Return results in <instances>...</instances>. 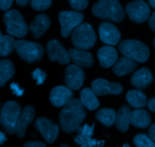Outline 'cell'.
I'll return each mask as SVG.
<instances>
[{
	"instance_id": "6da1fadb",
	"label": "cell",
	"mask_w": 155,
	"mask_h": 147,
	"mask_svg": "<svg viewBox=\"0 0 155 147\" xmlns=\"http://www.w3.org/2000/svg\"><path fill=\"white\" fill-rule=\"evenodd\" d=\"M86 116V113L78 99H72L64 106L59 114V123L66 133L77 131Z\"/></svg>"
},
{
	"instance_id": "7a4b0ae2",
	"label": "cell",
	"mask_w": 155,
	"mask_h": 147,
	"mask_svg": "<svg viewBox=\"0 0 155 147\" xmlns=\"http://www.w3.org/2000/svg\"><path fill=\"white\" fill-rule=\"evenodd\" d=\"M92 11L95 17L113 22H120L125 18V11L117 0L97 2L92 7Z\"/></svg>"
},
{
	"instance_id": "3957f363",
	"label": "cell",
	"mask_w": 155,
	"mask_h": 147,
	"mask_svg": "<svg viewBox=\"0 0 155 147\" xmlns=\"http://www.w3.org/2000/svg\"><path fill=\"white\" fill-rule=\"evenodd\" d=\"M119 50L125 57L139 63H145L149 57V48L143 42L136 39H127L120 42Z\"/></svg>"
},
{
	"instance_id": "277c9868",
	"label": "cell",
	"mask_w": 155,
	"mask_h": 147,
	"mask_svg": "<svg viewBox=\"0 0 155 147\" xmlns=\"http://www.w3.org/2000/svg\"><path fill=\"white\" fill-rule=\"evenodd\" d=\"M3 21L8 34L18 38L24 37L28 33L29 27L21 14L16 9L5 11Z\"/></svg>"
},
{
	"instance_id": "5b68a950",
	"label": "cell",
	"mask_w": 155,
	"mask_h": 147,
	"mask_svg": "<svg viewBox=\"0 0 155 147\" xmlns=\"http://www.w3.org/2000/svg\"><path fill=\"white\" fill-rule=\"evenodd\" d=\"M21 113V107L16 101H8L2 107L0 112V125L7 134H12L15 133Z\"/></svg>"
},
{
	"instance_id": "8992f818",
	"label": "cell",
	"mask_w": 155,
	"mask_h": 147,
	"mask_svg": "<svg viewBox=\"0 0 155 147\" xmlns=\"http://www.w3.org/2000/svg\"><path fill=\"white\" fill-rule=\"evenodd\" d=\"M71 40L76 48L85 51L94 46L96 42V36L92 26L83 23L73 31Z\"/></svg>"
},
{
	"instance_id": "52a82bcc",
	"label": "cell",
	"mask_w": 155,
	"mask_h": 147,
	"mask_svg": "<svg viewBox=\"0 0 155 147\" xmlns=\"http://www.w3.org/2000/svg\"><path fill=\"white\" fill-rule=\"evenodd\" d=\"M15 49L22 60L30 63L39 61L44 54V48L40 44L23 39L16 41Z\"/></svg>"
},
{
	"instance_id": "ba28073f",
	"label": "cell",
	"mask_w": 155,
	"mask_h": 147,
	"mask_svg": "<svg viewBox=\"0 0 155 147\" xmlns=\"http://www.w3.org/2000/svg\"><path fill=\"white\" fill-rule=\"evenodd\" d=\"M84 16L78 11H64L59 13L58 20L61 24V34L66 38L71 34L72 30L81 25Z\"/></svg>"
},
{
	"instance_id": "9c48e42d",
	"label": "cell",
	"mask_w": 155,
	"mask_h": 147,
	"mask_svg": "<svg viewBox=\"0 0 155 147\" xmlns=\"http://www.w3.org/2000/svg\"><path fill=\"white\" fill-rule=\"evenodd\" d=\"M125 9L130 19L137 24H142L150 18L151 10L144 1L131 2L127 5Z\"/></svg>"
},
{
	"instance_id": "30bf717a",
	"label": "cell",
	"mask_w": 155,
	"mask_h": 147,
	"mask_svg": "<svg viewBox=\"0 0 155 147\" xmlns=\"http://www.w3.org/2000/svg\"><path fill=\"white\" fill-rule=\"evenodd\" d=\"M95 128V123L92 125L88 124L80 127L77 131V135L74 137V141L80 147H101L104 141H97L92 137Z\"/></svg>"
},
{
	"instance_id": "8fae6325",
	"label": "cell",
	"mask_w": 155,
	"mask_h": 147,
	"mask_svg": "<svg viewBox=\"0 0 155 147\" xmlns=\"http://www.w3.org/2000/svg\"><path fill=\"white\" fill-rule=\"evenodd\" d=\"M47 52L51 62L58 61L60 64H68L71 62L69 51L57 39H51L47 43Z\"/></svg>"
},
{
	"instance_id": "7c38bea8",
	"label": "cell",
	"mask_w": 155,
	"mask_h": 147,
	"mask_svg": "<svg viewBox=\"0 0 155 147\" xmlns=\"http://www.w3.org/2000/svg\"><path fill=\"white\" fill-rule=\"evenodd\" d=\"M35 128L42 134V137L48 143H52L57 139L59 127L50 119L45 117L38 118L34 124Z\"/></svg>"
},
{
	"instance_id": "4fadbf2b",
	"label": "cell",
	"mask_w": 155,
	"mask_h": 147,
	"mask_svg": "<svg viewBox=\"0 0 155 147\" xmlns=\"http://www.w3.org/2000/svg\"><path fill=\"white\" fill-rule=\"evenodd\" d=\"M92 90L95 96L106 94H120L123 92V87L117 82H110L104 78H97L92 83Z\"/></svg>"
},
{
	"instance_id": "5bb4252c",
	"label": "cell",
	"mask_w": 155,
	"mask_h": 147,
	"mask_svg": "<svg viewBox=\"0 0 155 147\" xmlns=\"http://www.w3.org/2000/svg\"><path fill=\"white\" fill-rule=\"evenodd\" d=\"M85 80V73L82 68L77 65H69L65 70L64 81L68 88L78 90L83 85Z\"/></svg>"
},
{
	"instance_id": "9a60e30c",
	"label": "cell",
	"mask_w": 155,
	"mask_h": 147,
	"mask_svg": "<svg viewBox=\"0 0 155 147\" xmlns=\"http://www.w3.org/2000/svg\"><path fill=\"white\" fill-rule=\"evenodd\" d=\"M98 33L101 42L108 45H117L120 40V32L114 24L110 23H101L99 26Z\"/></svg>"
},
{
	"instance_id": "2e32d148",
	"label": "cell",
	"mask_w": 155,
	"mask_h": 147,
	"mask_svg": "<svg viewBox=\"0 0 155 147\" xmlns=\"http://www.w3.org/2000/svg\"><path fill=\"white\" fill-rule=\"evenodd\" d=\"M50 101L55 107H64L73 99L72 91L65 86H57L50 92Z\"/></svg>"
},
{
	"instance_id": "e0dca14e",
	"label": "cell",
	"mask_w": 155,
	"mask_h": 147,
	"mask_svg": "<svg viewBox=\"0 0 155 147\" xmlns=\"http://www.w3.org/2000/svg\"><path fill=\"white\" fill-rule=\"evenodd\" d=\"M35 116V110L32 106H27L21 111L17 122L15 133L20 138H23L25 135L26 130L28 125L33 121Z\"/></svg>"
},
{
	"instance_id": "ac0fdd59",
	"label": "cell",
	"mask_w": 155,
	"mask_h": 147,
	"mask_svg": "<svg viewBox=\"0 0 155 147\" xmlns=\"http://www.w3.org/2000/svg\"><path fill=\"white\" fill-rule=\"evenodd\" d=\"M51 25V20L45 14H39L36 15L35 20L31 22L30 26L32 36L38 39L43 36Z\"/></svg>"
},
{
	"instance_id": "d6986e66",
	"label": "cell",
	"mask_w": 155,
	"mask_h": 147,
	"mask_svg": "<svg viewBox=\"0 0 155 147\" xmlns=\"http://www.w3.org/2000/svg\"><path fill=\"white\" fill-rule=\"evenodd\" d=\"M98 58L101 66L108 68L114 66L118 58V52L117 49L110 45H105L98 51Z\"/></svg>"
},
{
	"instance_id": "ffe728a7",
	"label": "cell",
	"mask_w": 155,
	"mask_h": 147,
	"mask_svg": "<svg viewBox=\"0 0 155 147\" xmlns=\"http://www.w3.org/2000/svg\"><path fill=\"white\" fill-rule=\"evenodd\" d=\"M154 81V77L148 68L144 67L133 73L131 84L138 89H144L150 85Z\"/></svg>"
},
{
	"instance_id": "44dd1931",
	"label": "cell",
	"mask_w": 155,
	"mask_h": 147,
	"mask_svg": "<svg viewBox=\"0 0 155 147\" xmlns=\"http://www.w3.org/2000/svg\"><path fill=\"white\" fill-rule=\"evenodd\" d=\"M69 54L73 61L80 67L89 68L93 64V57L88 51L71 48L69 50Z\"/></svg>"
},
{
	"instance_id": "7402d4cb",
	"label": "cell",
	"mask_w": 155,
	"mask_h": 147,
	"mask_svg": "<svg viewBox=\"0 0 155 147\" xmlns=\"http://www.w3.org/2000/svg\"><path fill=\"white\" fill-rule=\"evenodd\" d=\"M132 112L130 107L127 105H123L119 109L117 114L116 127L121 132L128 131L130 124L131 123Z\"/></svg>"
},
{
	"instance_id": "603a6c76",
	"label": "cell",
	"mask_w": 155,
	"mask_h": 147,
	"mask_svg": "<svg viewBox=\"0 0 155 147\" xmlns=\"http://www.w3.org/2000/svg\"><path fill=\"white\" fill-rule=\"evenodd\" d=\"M137 67L136 62L127 58L121 57L113 66L112 71L117 76H124L134 71Z\"/></svg>"
},
{
	"instance_id": "cb8c5ba5",
	"label": "cell",
	"mask_w": 155,
	"mask_h": 147,
	"mask_svg": "<svg viewBox=\"0 0 155 147\" xmlns=\"http://www.w3.org/2000/svg\"><path fill=\"white\" fill-rule=\"evenodd\" d=\"M151 116L146 110L139 109L132 113L131 124L136 128H148L151 124Z\"/></svg>"
},
{
	"instance_id": "d4e9b609",
	"label": "cell",
	"mask_w": 155,
	"mask_h": 147,
	"mask_svg": "<svg viewBox=\"0 0 155 147\" xmlns=\"http://www.w3.org/2000/svg\"><path fill=\"white\" fill-rule=\"evenodd\" d=\"M126 98L130 106L138 110L145 107L148 104L146 96L140 90L129 91L127 92Z\"/></svg>"
},
{
	"instance_id": "484cf974",
	"label": "cell",
	"mask_w": 155,
	"mask_h": 147,
	"mask_svg": "<svg viewBox=\"0 0 155 147\" xmlns=\"http://www.w3.org/2000/svg\"><path fill=\"white\" fill-rule=\"evenodd\" d=\"M80 102L83 107L89 110H95L99 107V102L92 89L89 88L83 89L80 92Z\"/></svg>"
},
{
	"instance_id": "4316f807",
	"label": "cell",
	"mask_w": 155,
	"mask_h": 147,
	"mask_svg": "<svg viewBox=\"0 0 155 147\" xmlns=\"http://www.w3.org/2000/svg\"><path fill=\"white\" fill-rule=\"evenodd\" d=\"M15 74V66L11 60H0V87H2Z\"/></svg>"
},
{
	"instance_id": "83f0119b",
	"label": "cell",
	"mask_w": 155,
	"mask_h": 147,
	"mask_svg": "<svg viewBox=\"0 0 155 147\" xmlns=\"http://www.w3.org/2000/svg\"><path fill=\"white\" fill-rule=\"evenodd\" d=\"M117 114V113L113 109L104 108L97 112L95 118L106 127H111L116 122Z\"/></svg>"
},
{
	"instance_id": "f1b7e54d",
	"label": "cell",
	"mask_w": 155,
	"mask_h": 147,
	"mask_svg": "<svg viewBox=\"0 0 155 147\" xmlns=\"http://www.w3.org/2000/svg\"><path fill=\"white\" fill-rule=\"evenodd\" d=\"M16 41L9 35H3L0 31V56H8L15 49Z\"/></svg>"
},
{
	"instance_id": "f546056e",
	"label": "cell",
	"mask_w": 155,
	"mask_h": 147,
	"mask_svg": "<svg viewBox=\"0 0 155 147\" xmlns=\"http://www.w3.org/2000/svg\"><path fill=\"white\" fill-rule=\"evenodd\" d=\"M133 143L137 147H155L154 142L145 134H137L133 139Z\"/></svg>"
},
{
	"instance_id": "4dcf8cb0",
	"label": "cell",
	"mask_w": 155,
	"mask_h": 147,
	"mask_svg": "<svg viewBox=\"0 0 155 147\" xmlns=\"http://www.w3.org/2000/svg\"><path fill=\"white\" fill-rule=\"evenodd\" d=\"M31 7L36 11H44L51 6L52 2L50 0H33L31 1Z\"/></svg>"
},
{
	"instance_id": "1f68e13d",
	"label": "cell",
	"mask_w": 155,
	"mask_h": 147,
	"mask_svg": "<svg viewBox=\"0 0 155 147\" xmlns=\"http://www.w3.org/2000/svg\"><path fill=\"white\" fill-rule=\"evenodd\" d=\"M32 78L36 81V84L37 85L43 84L46 78V73L43 70L40 69L39 68H36L34 71L31 73Z\"/></svg>"
},
{
	"instance_id": "d6a6232c",
	"label": "cell",
	"mask_w": 155,
	"mask_h": 147,
	"mask_svg": "<svg viewBox=\"0 0 155 147\" xmlns=\"http://www.w3.org/2000/svg\"><path fill=\"white\" fill-rule=\"evenodd\" d=\"M72 8L76 11H82L87 7L89 2L86 0H71L69 1Z\"/></svg>"
},
{
	"instance_id": "836d02e7",
	"label": "cell",
	"mask_w": 155,
	"mask_h": 147,
	"mask_svg": "<svg viewBox=\"0 0 155 147\" xmlns=\"http://www.w3.org/2000/svg\"><path fill=\"white\" fill-rule=\"evenodd\" d=\"M10 88L14 94L17 95V96H22L23 94H24V89L21 88L19 87V85L15 82L12 83V84L10 85Z\"/></svg>"
},
{
	"instance_id": "e575fe53",
	"label": "cell",
	"mask_w": 155,
	"mask_h": 147,
	"mask_svg": "<svg viewBox=\"0 0 155 147\" xmlns=\"http://www.w3.org/2000/svg\"><path fill=\"white\" fill-rule=\"evenodd\" d=\"M13 1L12 0H0V8L2 11H7L12 7Z\"/></svg>"
},
{
	"instance_id": "d590c367",
	"label": "cell",
	"mask_w": 155,
	"mask_h": 147,
	"mask_svg": "<svg viewBox=\"0 0 155 147\" xmlns=\"http://www.w3.org/2000/svg\"><path fill=\"white\" fill-rule=\"evenodd\" d=\"M24 147H46L45 143L39 141H30L27 142Z\"/></svg>"
},
{
	"instance_id": "8d00e7d4",
	"label": "cell",
	"mask_w": 155,
	"mask_h": 147,
	"mask_svg": "<svg viewBox=\"0 0 155 147\" xmlns=\"http://www.w3.org/2000/svg\"><path fill=\"white\" fill-rule=\"evenodd\" d=\"M148 25H149L150 28L155 32V11L150 17L149 21H148Z\"/></svg>"
},
{
	"instance_id": "74e56055",
	"label": "cell",
	"mask_w": 155,
	"mask_h": 147,
	"mask_svg": "<svg viewBox=\"0 0 155 147\" xmlns=\"http://www.w3.org/2000/svg\"><path fill=\"white\" fill-rule=\"evenodd\" d=\"M147 105H148V110H151V112L155 113V97H154L151 98V99L148 101Z\"/></svg>"
},
{
	"instance_id": "f35d334b",
	"label": "cell",
	"mask_w": 155,
	"mask_h": 147,
	"mask_svg": "<svg viewBox=\"0 0 155 147\" xmlns=\"http://www.w3.org/2000/svg\"><path fill=\"white\" fill-rule=\"evenodd\" d=\"M148 134H149V137L155 142V123L154 125H152L150 128L149 131H148Z\"/></svg>"
},
{
	"instance_id": "ab89813d",
	"label": "cell",
	"mask_w": 155,
	"mask_h": 147,
	"mask_svg": "<svg viewBox=\"0 0 155 147\" xmlns=\"http://www.w3.org/2000/svg\"><path fill=\"white\" fill-rule=\"evenodd\" d=\"M16 3L18 5L24 7V6H27L28 5L29 1L28 0H18V1H16Z\"/></svg>"
},
{
	"instance_id": "60d3db41",
	"label": "cell",
	"mask_w": 155,
	"mask_h": 147,
	"mask_svg": "<svg viewBox=\"0 0 155 147\" xmlns=\"http://www.w3.org/2000/svg\"><path fill=\"white\" fill-rule=\"evenodd\" d=\"M6 140H7V138H6V137H5V135L4 133H2L0 131V145L3 144V143H4V142L6 141Z\"/></svg>"
},
{
	"instance_id": "b9f144b4",
	"label": "cell",
	"mask_w": 155,
	"mask_h": 147,
	"mask_svg": "<svg viewBox=\"0 0 155 147\" xmlns=\"http://www.w3.org/2000/svg\"><path fill=\"white\" fill-rule=\"evenodd\" d=\"M148 3H149L151 7L155 9V0H150V1H148Z\"/></svg>"
},
{
	"instance_id": "7bdbcfd3",
	"label": "cell",
	"mask_w": 155,
	"mask_h": 147,
	"mask_svg": "<svg viewBox=\"0 0 155 147\" xmlns=\"http://www.w3.org/2000/svg\"><path fill=\"white\" fill-rule=\"evenodd\" d=\"M60 147H70V146H68V144H62V145H61Z\"/></svg>"
},
{
	"instance_id": "ee69618b",
	"label": "cell",
	"mask_w": 155,
	"mask_h": 147,
	"mask_svg": "<svg viewBox=\"0 0 155 147\" xmlns=\"http://www.w3.org/2000/svg\"><path fill=\"white\" fill-rule=\"evenodd\" d=\"M123 147H130V146H129L128 144H125V145H124V146Z\"/></svg>"
},
{
	"instance_id": "f6af8a7d",
	"label": "cell",
	"mask_w": 155,
	"mask_h": 147,
	"mask_svg": "<svg viewBox=\"0 0 155 147\" xmlns=\"http://www.w3.org/2000/svg\"><path fill=\"white\" fill-rule=\"evenodd\" d=\"M154 47H155V38H154Z\"/></svg>"
}]
</instances>
